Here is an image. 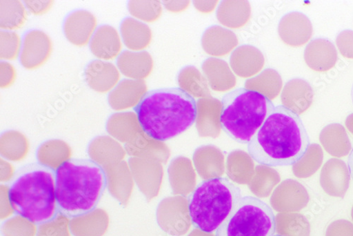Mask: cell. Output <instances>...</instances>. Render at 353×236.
<instances>
[{"label": "cell", "instance_id": "6da1fadb", "mask_svg": "<svg viewBox=\"0 0 353 236\" xmlns=\"http://www.w3.org/2000/svg\"><path fill=\"white\" fill-rule=\"evenodd\" d=\"M310 141L299 115L285 106H275L248 144L251 158L270 167L289 166L307 154Z\"/></svg>", "mask_w": 353, "mask_h": 236}, {"label": "cell", "instance_id": "7a4b0ae2", "mask_svg": "<svg viewBox=\"0 0 353 236\" xmlns=\"http://www.w3.org/2000/svg\"><path fill=\"white\" fill-rule=\"evenodd\" d=\"M143 131L164 141L190 129L197 115L194 97L180 87L161 88L145 92L134 108Z\"/></svg>", "mask_w": 353, "mask_h": 236}, {"label": "cell", "instance_id": "3957f363", "mask_svg": "<svg viewBox=\"0 0 353 236\" xmlns=\"http://www.w3.org/2000/svg\"><path fill=\"white\" fill-rule=\"evenodd\" d=\"M58 210L76 218L94 212L108 185L106 174L92 159H70L55 170Z\"/></svg>", "mask_w": 353, "mask_h": 236}, {"label": "cell", "instance_id": "277c9868", "mask_svg": "<svg viewBox=\"0 0 353 236\" xmlns=\"http://www.w3.org/2000/svg\"><path fill=\"white\" fill-rule=\"evenodd\" d=\"M11 208L19 216L34 224H43L58 215L55 170L43 163L19 168L8 190Z\"/></svg>", "mask_w": 353, "mask_h": 236}, {"label": "cell", "instance_id": "5b68a950", "mask_svg": "<svg viewBox=\"0 0 353 236\" xmlns=\"http://www.w3.org/2000/svg\"><path fill=\"white\" fill-rule=\"evenodd\" d=\"M220 124L232 139L248 144L275 106L266 96L245 88L225 94L221 101Z\"/></svg>", "mask_w": 353, "mask_h": 236}, {"label": "cell", "instance_id": "8992f818", "mask_svg": "<svg viewBox=\"0 0 353 236\" xmlns=\"http://www.w3.org/2000/svg\"><path fill=\"white\" fill-rule=\"evenodd\" d=\"M242 197L241 188L226 178L218 177L201 181L188 197L192 225L204 233H213Z\"/></svg>", "mask_w": 353, "mask_h": 236}, {"label": "cell", "instance_id": "52a82bcc", "mask_svg": "<svg viewBox=\"0 0 353 236\" xmlns=\"http://www.w3.org/2000/svg\"><path fill=\"white\" fill-rule=\"evenodd\" d=\"M276 230L270 206L256 197L246 196L216 230V236H274Z\"/></svg>", "mask_w": 353, "mask_h": 236}, {"label": "cell", "instance_id": "ba28073f", "mask_svg": "<svg viewBox=\"0 0 353 236\" xmlns=\"http://www.w3.org/2000/svg\"><path fill=\"white\" fill-rule=\"evenodd\" d=\"M52 50L50 37L40 30L28 32L23 37L19 61L27 70L41 68L48 60Z\"/></svg>", "mask_w": 353, "mask_h": 236}, {"label": "cell", "instance_id": "9c48e42d", "mask_svg": "<svg viewBox=\"0 0 353 236\" xmlns=\"http://www.w3.org/2000/svg\"><path fill=\"white\" fill-rule=\"evenodd\" d=\"M97 28L96 17L90 12L83 10L71 12L63 24L66 39L72 44L80 47L90 43Z\"/></svg>", "mask_w": 353, "mask_h": 236}, {"label": "cell", "instance_id": "30bf717a", "mask_svg": "<svg viewBox=\"0 0 353 236\" xmlns=\"http://www.w3.org/2000/svg\"><path fill=\"white\" fill-rule=\"evenodd\" d=\"M84 77L92 90L104 94L110 92L119 83L121 72L112 63L97 60L88 63L84 71Z\"/></svg>", "mask_w": 353, "mask_h": 236}, {"label": "cell", "instance_id": "8fae6325", "mask_svg": "<svg viewBox=\"0 0 353 236\" xmlns=\"http://www.w3.org/2000/svg\"><path fill=\"white\" fill-rule=\"evenodd\" d=\"M90 43L93 55L104 61L119 57L123 48L121 35L114 27L109 25L99 27Z\"/></svg>", "mask_w": 353, "mask_h": 236}, {"label": "cell", "instance_id": "7c38bea8", "mask_svg": "<svg viewBox=\"0 0 353 236\" xmlns=\"http://www.w3.org/2000/svg\"><path fill=\"white\" fill-rule=\"evenodd\" d=\"M142 82L132 79H123L110 92L108 100L112 107L126 106L128 104L139 102L145 94Z\"/></svg>", "mask_w": 353, "mask_h": 236}, {"label": "cell", "instance_id": "4fadbf2b", "mask_svg": "<svg viewBox=\"0 0 353 236\" xmlns=\"http://www.w3.org/2000/svg\"><path fill=\"white\" fill-rule=\"evenodd\" d=\"M148 28L132 18H126L121 26V35L125 46L132 50H138L147 44Z\"/></svg>", "mask_w": 353, "mask_h": 236}, {"label": "cell", "instance_id": "5bb4252c", "mask_svg": "<svg viewBox=\"0 0 353 236\" xmlns=\"http://www.w3.org/2000/svg\"><path fill=\"white\" fill-rule=\"evenodd\" d=\"M1 28L5 31L17 30L26 23L27 10L23 2L19 0H2Z\"/></svg>", "mask_w": 353, "mask_h": 236}, {"label": "cell", "instance_id": "9a60e30c", "mask_svg": "<svg viewBox=\"0 0 353 236\" xmlns=\"http://www.w3.org/2000/svg\"><path fill=\"white\" fill-rule=\"evenodd\" d=\"M144 53L130 50L121 52L117 59V67L121 73L131 79H141L147 75V68L144 61Z\"/></svg>", "mask_w": 353, "mask_h": 236}, {"label": "cell", "instance_id": "2e32d148", "mask_svg": "<svg viewBox=\"0 0 353 236\" xmlns=\"http://www.w3.org/2000/svg\"><path fill=\"white\" fill-rule=\"evenodd\" d=\"M22 41L17 33L10 31L1 32V59L14 61L20 55Z\"/></svg>", "mask_w": 353, "mask_h": 236}, {"label": "cell", "instance_id": "e0dca14e", "mask_svg": "<svg viewBox=\"0 0 353 236\" xmlns=\"http://www.w3.org/2000/svg\"><path fill=\"white\" fill-rule=\"evenodd\" d=\"M26 10L34 15H42L53 6V1H23Z\"/></svg>", "mask_w": 353, "mask_h": 236}, {"label": "cell", "instance_id": "ac0fdd59", "mask_svg": "<svg viewBox=\"0 0 353 236\" xmlns=\"http://www.w3.org/2000/svg\"><path fill=\"white\" fill-rule=\"evenodd\" d=\"M16 79L14 67L6 61L1 62V88H6L13 84Z\"/></svg>", "mask_w": 353, "mask_h": 236}, {"label": "cell", "instance_id": "d6986e66", "mask_svg": "<svg viewBox=\"0 0 353 236\" xmlns=\"http://www.w3.org/2000/svg\"><path fill=\"white\" fill-rule=\"evenodd\" d=\"M347 166L350 175L353 180V147L347 158Z\"/></svg>", "mask_w": 353, "mask_h": 236}, {"label": "cell", "instance_id": "ffe728a7", "mask_svg": "<svg viewBox=\"0 0 353 236\" xmlns=\"http://www.w3.org/2000/svg\"><path fill=\"white\" fill-rule=\"evenodd\" d=\"M351 99H352V105H353V83L352 84V88H351Z\"/></svg>", "mask_w": 353, "mask_h": 236}, {"label": "cell", "instance_id": "44dd1931", "mask_svg": "<svg viewBox=\"0 0 353 236\" xmlns=\"http://www.w3.org/2000/svg\"><path fill=\"white\" fill-rule=\"evenodd\" d=\"M274 236H283V235H274Z\"/></svg>", "mask_w": 353, "mask_h": 236}]
</instances>
